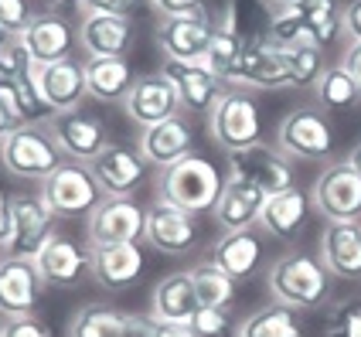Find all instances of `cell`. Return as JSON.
I'll list each match as a JSON object with an SVG mask.
<instances>
[{
  "instance_id": "obj_32",
  "label": "cell",
  "mask_w": 361,
  "mask_h": 337,
  "mask_svg": "<svg viewBox=\"0 0 361 337\" xmlns=\"http://www.w3.org/2000/svg\"><path fill=\"white\" fill-rule=\"evenodd\" d=\"M273 14H276V11H273L269 0H228L225 11H221V18L239 31V38L245 41V48L269 41Z\"/></svg>"
},
{
  "instance_id": "obj_42",
  "label": "cell",
  "mask_w": 361,
  "mask_h": 337,
  "mask_svg": "<svg viewBox=\"0 0 361 337\" xmlns=\"http://www.w3.org/2000/svg\"><path fill=\"white\" fill-rule=\"evenodd\" d=\"M0 337H51V327L44 320H38L35 314H27V317H4Z\"/></svg>"
},
{
  "instance_id": "obj_15",
  "label": "cell",
  "mask_w": 361,
  "mask_h": 337,
  "mask_svg": "<svg viewBox=\"0 0 361 337\" xmlns=\"http://www.w3.org/2000/svg\"><path fill=\"white\" fill-rule=\"evenodd\" d=\"M55 212L44 204L41 195H14V228L7 242V256L38 259V252L55 235Z\"/></svg>"
},
{
  "instance_id": "obj_53",
  "label": "cell",
  "mask_w": 361,
  "mask_h": 337,
  "mask_svg": "<svg viewBox=\"0 0 361 337\" xmlns=\"http://www.w3.org/2000/svg\"><path fill=\"white\" fill-rule=\"evenodd\" d=\"M11 41H14V35H11V31H7V27L0 24V55H4V51L11 48Z\"/></svg>"
},
{
  "instance_id": "obj_12",
  "label": "cell",
  "mask_w": 361,
  "mask_h": 337,
  "mask_svg": "<svg viewBox=\"0 0 361 337\" xmlns=\"http://www.w3.org/2000/svg\"><path fill=\"white\" fill-rule=\"evenodd\" d=\"M212 35H215V18L208 14V7L195 14L161 18L157 24V44L164 51V61H204Z\"/></svg>"
},
{
  "instance_id": "obj_30",
  "label": "cell",
  "mask_w": 361,
  "mask_h": 337,
  "mask_svg": "<svg viewBox=\"0 0 361 337\" xmlns=\"http://www.w3.org/2000/svg\"><path fill=\"white\" fill-rule=\"evenodd\" d=\"M198 310L201 303L195 293V283H191V273H171L154 286V297H150V317L154 320L191 324Z\"/></svg>"
},
{
  "instance_id": "obj_27",
  "label": "cell",
  "mask_w": 361,
  "mask_h": 337,
  "mask_svg": "<svg viewBox=\"0 0 361 337\" xmlns=\"http://www.w3.org/2000/svg\"><path fill=\"white\" fill-rule=\"evenodd\" d=\"M262 256H266V242H262V232L256 225L239 228V232H221V238L212 249V262L239 283L256 276V269L262 266Z\"/></svg>"
},
{
  "instance_id": "obj_8",
  "label": "cell",
  "mask_w": 361,
  "mask_h": 337,
  "mask_svg": "<svg viewBox=\"0 0 361 337\" xmlns=\"http://www.w3.org/2000/svg\"><path fill=\"white\" fill-rule=\"evenodd\" d=\"M228 167H232V178L249 180L252 188H259L266 198L297 188L293 157H286L280 147H269V143H256V147H245V150H232V154H228Z\"/></svg>"
},
{
  "instance_id": "obj_35",
  "label": "cell",
  "mask_w": 361,
  "mask_h": 337,
  "mask_svg": "<svg viewBox=\"0 0 361 337\" xmlns=\"http://www.w3.org/2000/svg\"><path fill=\"white\" fill-rule=\"evenodd\" d=\"M235 337H303V327H300L297 310L273 303V307L252 310L235 327Z\"/></svg>"
},
{
  "instance_id": "obj_14",
  "label": "cell",
  "mask_w": 361,
  "mask_h": 337,
  "mask_svg": "<svg viewBox=\"0 0 361 337\" xmlns=\"http://www.w3.org/2000/svg\"><path fill=\"white\" fill-rule=\"evenodd\" d=\"M161 72L174 85L180 109L191 116H208L228 89L204 61H164Z\"/></svg>"
},
{
  "instance_id": "obj_24",
  "label": "cell",
  "mask_w": 361,
  "mask_h": 337,
  "mask_svg": "<svg viewBox=\"0 0 361 337\" xmlns=\"http://www.w3.org/2000/svg\"><path fill=\"white\" fill-rule=\"evenodd\" d=\"M38 89L44 102L59 113H75L82 106V99L89 96V85H85V65L75 59L55 61V65H41L38 68Z\"/></svg>"
},
{
  "instance_id": "obj_28",
  "label": "cell",
  "mask_w": 361,
  "mask_h": 337,
  "mask_svg": "<svg viewBox=\"0 0 361 337\" xmlns=\"http://www.w3.org/2000/svg\"><path fill=\"white\" fill-rule=\"evenodd\" d=\"M262 201H266V195H262L259 188H252L249 180L232 178V174H228L219 201H215V208H212V215H215V221H219L221 232L252 228V225H259Z\"/></svg>"
},
{
  "instance_id": "obj_41",
  "label": "cell",
  "mask_w": 361,
  "mask_h": 337,
  "mask_svg": "<svg viewBox=\"0 0 361 337\" xmlns=\"http://www.w3.org/2000/svg\"><path fill=\"white\" fill-rule=\"evenodd\" d=\"M147 0H85V14H109V18H126L133 20L143 11Z\"/></svg>"
},
{
  "instance_id": "obj_47",
  "label": "cell",
  "mask_w": 361,
  "mask_h": 337,
  "mask_svg": "<svg viewBox=\"0 0 361 337\" xmlns=\"http://www.w3.org/2000/svg\"><path fill=\"white\" fill-rule=\"evenodd\" d=\"M18 126H24V123L18 119V113H14L11 99H7V96H0V143L11 137V133H14Z\"/></svg>"
},
{
  "instance_id": "obj_13",
  "label": "cell",
  "mask_w": 361,
  "mask_h": 337,
  "mask_svg": "<svg viewBox=\"0 0 361 337\" xmlns=\"http://www.w3.org/2000/svg\"><path fill=\"white\" fill-rule=\"evenodd\" d=\"M147 245L157 249L164 256H188L201 238V225L198 215L184 212L171 201H157L147 208Z\"/></svg>"
},
{
  "instance_id": "obj_18",
  "label": "cell",
  "mask_w": 361,
  "mask_h": 337,
  "mask_svg": "<svg viewBox=\"0 0 361 337\" xmlns=\"http://www.w3.org/2000/svg\"><path fill=\"white\" fill-rule=\"evenodd\" d=\"M20 44L27 48V55L35 59V65H55V61L72 59V51L79 48V27H72L68 18L41 11L35 20L27 24V31L20 35Z\"/></svg>"
},
{
  "instance_id": "obj_36",
  "label": "cell",
  "mask_w": 361,
  "mask_h": 337,
  "mask_svg": "<svg viewBox=\"0 0 361 337\" xmlns=\"http://www.w3.org/2000/svg\"><path fill=\"white\" fill-rule=\"evenodd\" d=\"M126 314L109 303H89L68 324V337H120Z\"/></svg>"
},
{
  "instance_id": "obj_52",
  "label": "cell",
  "mask_w": 361,
  "mask_h": 337,
  "mask_svg": "<svg viewBox=\"0 0 361 337\" xmlns=\"http://www.w3.org/2000/svg\"><path fill=\"white\" fill-rule=\"evenodd\" d=\"M348 164H351V167H355V171L361 174V140L355 143V147H351V154H348Z\"/></svg>"
},
{
  "instance_id": "obj_33",
  "label": "cell",
  "mask_w": 361,
  "mask_h": 337,
  "mask_svg": "<svg viewBox=\"0 0 361 337\" xmlns=\"http://www.w3.org/2000/svg\"><path fill=\"white\" fill-rule=\"evenodd\" d=\"M314 92H317V106H321L327 116L331 113H348V109H355L361 102L358 82L351 79V72L344 68L341 61H334V65L324 68V75L317 79Z\"/></svg>"
},
{
  "instance_id": "obj_50",
  "label": "cell",
  "mask_w": 361,
  "mask_h": 337,
  "mask_svg": "<svg viewBox=\"0 0 361 337\" xmlns=\"http://www.w3.org/2000/svg\"><path fill=\"white\" fill-rule=\"evenodd\" d=\"M154 337H198L191 331V324H167V320H154Z\"/></svg>"
},
{
  "instance_id": "obj_37",
  "label": "cell",
  "mask_w": 361,
  "mask_h": 337,
  "mask_svg": "<svg viewBox=\"0 0 361 337\" xmlns=\"http://www.w3.org/2000/svg\"><path fill=\"white\" fill-rule=\"evenodd\" d=\"M286 61H290L293 89H314L317 79L324 75V68H327L324 48H317V44H293V48H286Z\"/></svg>"
},
{
  "instance_id": "obj_39",
  "label": "cell",
  "mask_w": 361,
  "mask_h": 337,
  "mask_svg": "<svg viewBox=\"0 0 361 337\" xmlns=\"http://www.w3.org/2000/svg\"><path fill=\"white\" fill-rule=\"evenodd\" d=\"M35 7L27 4V0H0V24L14 35V38H20L24 31H27V24L35 20Z\"/></svg>"
},
{
  "instance_id": "obj_1",
  "label": "cell",
  "mask_w": 361,
  "mask_h": 337,
  "mask_svg": "<svg viewBox=\"0 0 361 337\" xmlns=\"http://www.w3.org/2000/svg\"><path fill=\"white\" fill-rule=\"evenodd\" d=\"M269 293L290 310H317L331 297V273L310 252H286L269 269Z\"/></svg>"
},
{
  "instance_id": "obj_20",
  "label": "cell",
  "mask_w": 361,
  "mask_h": 337,
  "mask_svg": "<svg viewBox=\"0 0 361 337\" xmlns=\"http://www.w3.org/2000/svg\"><path fill=\"white\" fill-rule=\"evenodd\" d=\"M123 109L143 130L147 126H157V123H164V119H171V116H180L178 92H174V85H171V79L164 72L140 75V79L133 82L130 96L123 99Z\"/></svg>"
},
{
  "instance_id": "obj_6",
  "label": "cell",
  "mask_w": 361,
  "mask_h": 337,
  "mask_svg": "<svg viewBox=\"0 0 361 337\" xmlns=\"http://www.w3.org/2000/svg\"><path fill=\"white\" fill-rule=\"evenodd\" d=\"M0 164H4V171L14 174V178L44 180L48 174H55L61 164H65V154L59 150L51 130L18 126L11 137L0 143Z\"/></svg>"
},
{
  "instance_id": "obj_16",
  "label": "cell",
  "mask_w": 361,
  "mask_h": 337,
  "mask_svg": "<svg viewBox=\"0 0 361 337\" xmlns=\"http://www.w3.org/2000/svg\"><path fill=\"white\" fill-rule=\"evenodd\" d=\"M44 286L48 283H44L35 259L4 256V262H0V314L4 317H27V314H35Z\"/></svg>"
},
{
  "instance_id": "obj_55",
  "label": "cell",
  "mask_w": 361,
  "mask_h": 337,
  "mask_svg": "<svg viewBox=\"0 0 361 337\" xmlns=\"http://www.w3.org/2000/svg\"><path fill=\"white\" fill-rule=\"evenodd\" d=\"M4 256H7V249H4V245H0V262H4Z\"/></svg>"
},
{
  "instance_id": "obj_26",
  "label": "cell",
  "mask_w": 361,
  "mask_h": 337,
  "mask_svg": "<svg viewBox=\"0 0 361 337\" xmlns=\"http://www.w3.org/2000/svg\"><path fill=\"white\" fill-rule=\"evenodd\" d=\"M321 259L331 276L348 283L361 279V221H327L321 235Z\"/></svg>"
},
{
  "instance_id": "obj_23",
  "label": "cell",
  "mask_w": 361,
  "mask_h": 337,
  "mask_svg": "<svg viewBox=\"0 0 361 337\" xmlns=\"http://www.w3.org/2000/svg\"><path fill=\"white\" fill-rule=\"evenodd\" d=\"M38 269L48 286H75L82 273H92V249H82L79 242L65 232H55L48 245L38 252Z\"/></svg>"
},
{
  "instance_id": "obj_4",
  "label": "cell",
  "mask_w": 361,
  "mask_h": 337,
  "mask_svg": "<svg viewBox=\"0 0 361 337\" xmlns=\"http://www.w3.org/2000/svg\"><path fill=\"white\" fill-rule=\"evenodd\" d=\"M208 130L225 154L262 143V113L256 96L245 89H225V96L208 113Z\"/></svg>"
},
{
  "instance_id": "obj_19",
  "label": "cell",
  "mask_w": 361,
  "mask_h": 337,
  "mask_svg": "<svg viewBox=\"0 0 361 337\" xmlns=\"http://www.w3.org/2000/svg\"><path fill=\"white\" fill-rule=\"evenodd\" d=\"M89 167L99 180L102 195H109V198H133L143 178H147L143 154L133 150V147H123V143H109Z\"/></svg>"
},
{
  "instance_id": "obj_31",
  "label": "cell",
  "mask_w": 361,
  "mask_h": 337,
  "mask_svg": "<svg viewBox=\"0 0 361 337\" xmlns=\"http://www.w3.org/2000/svg\"><path fill=\"white\" fill-rule=\"evenodd\" d=\"M133 82L137 75L126 59H85V85L96 102H123Z\"/></svg>"
},
{
  "instance_id": "obj_2",
  "label": "cell",
  "mask_w": 361,
  "mask_h": 337,
  "mask_svg": "<svg viewBox=\"0 0 361 337\" xmlns=\"http://www.w3.org/2000/svg\"><path fill=\"white\" fill-rule=\"evenodd\" d=\"M341 7L344 4L338 0H297L290 7H276L269 41H276L283 48H293V44L327 48L344 31Z\"/></svg>"
},
{
  "instance_id": "obj_43",
  "label": "cell",
  "mask_w": 361,
  "mask_h": 337,
  "mask_svg": "<svg viewBox=\"0 0 361 337\" xmlns=\"http://www.w3.org/2000/svg\"><path fill=\"white\" fill-rule=\"evenodd\" d=\"M341 27L348 31V38L361 44V0H348L341 7Z\"/></svg>"
},
{
  "instance_id": "obj_22",
  "label": "cell",
  "mask_w": 361,
  "mask_h": 337,
  "mask_svg": "<svg viewBox=\"0 0 361 337\" xmlns=\"http://www.w3.org/2000/svg\"><path fill=\"white\" fill-rule=\"evenodd\" d=\"M137 150L143 154L147 164L154 167H174L178 160H184L188 154H195V126L184 116H171L157 123V126H147L137 140Z\"/></svg>"
},
{
  "instance_id": "obj_21",
  "label": "cell",
  "mask_w": 361,
  "mask_h": 337,
  "mask_svg": "<svg viewBox=\"0 0 361 337\" xmlns=\"http://www.w3.org/2000/svg\"><path fill=\"white\" fill-rule=\"evenodd\" d=\"M79 44L89 59H126L137 44V27L126 18L109 14H82Z\"/></svg>"
},
{
  "instance_id": "obj_3",
  "label": "cell",
  "mask_w": 361,
  "mask_h": 337,
  "mask_svg": "<svg viewBox=\"0 0 361 337\" xmlns=\"http://www.w3.org/2000/svg\"><path fill=\"white\" fill-rule=\"evenodd\" d=\"M221 188H225V178L219 174L215 160L204 154H188L161 174V201H171L191 215L212 212Z\"/></svg>"
},
{
  "instance_id": "obj_45",
  "label": "cell",
  "mask_w": 361,
  "mask_h": 337,
  "mask_svg": "<svg viewBox=\"0 0 361 337\" xmlns=\"http://www.w3.org/2000/svg\"><path fill=\"white\" fill-rule=\"evenodd\" d=\"M164 18H174V14H195L204 11V0H150Z\"/></svg>"
},
{
  "instance_id": "obj_29",
  "label": "cell",
  "mask_w": 361,
  "mask_h": 337,
  "mask_svg": "<svg viewBox=\"0 0 361 337\" xmlns=\"http://www.w3.org/2000/svg\"><path fill=\"white\" fill-rule=\"evenodd\" d=\"M310 195H303L300 188H290V191H280V195H269L262 201L259 212V228L266 235L280 238V242H290L303 232V225L310 219Z\"/></svg>"
},
{
  "instance_id": "obj_9",
  "label": "cell",
  "mask_w": 361,
  "mask_h": 337,
  "mask_svg": "<svg viewBox=\"0 0 361 337\" xmlns=\"http://www.w3.org/2000/svg\"><path fill=\"white\" fill-rule=\"evenodd\" d=\"M228 89H245V92H280V89H293L290 82V61H286V48L276 41H262L245 48L239 65L232 68V75L225 79Z\"/></svg>"
},
{
  "instance_id": "obj_40",
  "label": "cell",
  "mask_w": 361,
  "mask_h": 337,
  "mask_svg": "<svg viewBox=\"0 0 361 337\" xmlns=\"http://www.w3.org/2000/svg\"><path fill=\"white\" fill-rule=\"evenodd\" d=\"M232 327L228 310H212V307H201L198 314L191 317V331L198 337H225Z\"/></svg>"
},
{
  "instance_id": "obj_38",
  "label": "cell",
  "mask_w": 361,
  "mask_h": 337,
  "mask_svg": "<svg viewBox=\"0 0 361 337\" xmlns=\"http://www.w3.org/2000/svg\"><path fill=\"white\" fill-rule=\"evenodd\" d=\"M327 337H361V300H344L331 310L327 317V327H324Z\"/></svg>"
},
{
  "instance_id": "obj_54",
  "label": "cell",
  "mask_w": 361,
  "mask_h": 337,
  "mask_svg": "<svg viewBox=\"0 0 361 337\" xmlns=\"http://www.w3.org/2000/svg\"><path fill=\"white\" fill-rule=\"evenodd\" d=\"M269 4H276V7H290V4H297V0H269Z\"/></svg>"
},
{
  "instance_id": "obj_46",
  "label": "cell",
  "mask_w": 361,
  "mask_h": 337,
  "mask_svg": "<svg viewBox=\"0 0 361 337\" xmlns=\"http://www.w3.org/2000/svg\"><path fill=\"white\" fill-rule=\"evenodd\" d=\"M120 337H154V317H140V314H126Z\"/></svg>"
},
{
  "instance_id": "obj_48",
  "label": "cell",
  "mask_w": 361,
  "mask_h": 337,
  "mask_svg": "<svg viewBox=\"0 0 361 337\" xmlns=\"http://www.w3.org/2000/svg\"><path fill=\"white\" fill-rule=\"evenodd\" d=\"M18 85H20L18 72L11 68V61H7L4 55H0V96H7V99H11V96L18 92Z\"/></svg>"
},
{
  "instance_id": "obj_51",
  "label": "cell",
  "mask_w": 361,
  "mask_h": 337,
  "mask_svg": "<svg viewBox=\"0 0 361 337\" xmlns=\"http://www.w3.org/2000/svg\"><path fill=\"white\" fill-rule=\"evenodd\" d=\"M44 7L51 11V14H72V11H82L85 7V0H44Z\"/></svg>"
},
{
  "instance_id": "obj_5",
  "label": "cell",
  "mask_w": 361,
  "mask_h": 337,
  "mask_svg": "<svg viewBox=\"0 0 361 337\" xmlns=\"http://www.w3.org/2000/svg\"><path fill=\"white\" fill-rule=\"evenodd\" d=\"M41 198L44 204L59 215V219H89L92 208L99 204L102 195L99 180L92 174L89 164H75V160H65L55 174L41 180Z\"/></svg>"
},
{
  "instance_id": "obj_44",
  "label": "cell",
  "mask_w": 361,
  "mask_h": 337,
  "mask_svg": "<svg viewBox=\"0 0 361 337\" xmlns=\"http://www.w3.org/2000/svg\"><path fill=\"white\" fill-rule=\"evenodd\" d=\"M11 228H14V195H7L0 188V245L4 249L11 242Z\"/></svg>"
},
{
  "instance_id": "obj_49",
  "label": "cell",
  "mask_w": 361,
  "mask_h": 337,
  "mask_svg": "<svg viewBox=\"0 0 361 337\" xmlns=\"http://www.w3.org/2000/svg\"><path fill=\"white\" fill-rule=\"evenodd\" d=\"M341 65L351 72V79L358 82V89H361V44L358 41H351V44H348V51L341 55Z\"/></svg>"
},
{
  "instance_id": "obj_11",
  "label": "cell",
  "mask_w": 361,
  "mask_h": 337,
  "mask_svg": "<svg viewBox=\"0 0 361 337\" xmlns=\"http://www.w3.org/2000/svg\"><path fill=\"white\" fill-rule=\"evenodd\" d=\"M310 201L327 221H361V174L348 160L327 164L310 191Z\"/></svg>"
},
{
  "instance_id": "obj_34",
  "label": "cell",
  "mask_w": 361,
  "mask_h": 337,
  "mask_svg": "<svg viewBox=\"0 0 361 337\" xmlns=\"http://www.w3.org/2000/svg\"><path fill=\"white\" fill-rule=\"evenodd\" d=\"M191 283H195V293H198L201 307H212V310H228L235 297H239V279H232L225 269H219L212 259L198 262L191 269Z\"/></svg>"
},
{
  "instance_id": "obj_56",
  "label": "cell",
  "mask_w": 361,
  "mask_h": 337,
  "mask_svg": "<svg viewBox=\"0 0 361 337\" xmlns=\"http://www.w3.org/2000/svg\"><path fill=\"white\" fill-rule=\"evenodd\" d=\"M0 327H4V320H0Z\"/></svg>"
},
{
  "instance_id": "obj_10",
  "label": "cell",
  "mask_w": 361,
  "mask_h": 337,
  "mask_svg": "<svg viewBox=\"0 0 361 337\" xmlns=\"http://www.w3.org/2000/svg\"><path fill=\"white\" fill-rule=\"evenodd\" d=\"M147 232V208L137 198H106L92 208L85 219L89 245H123V242H140Z\"/></svg>"
},
{
  "instance_id": "obj_25",
  "label": "cell",
  "mask_w": 361,
  "mask_h": 337,
  "mask_svg": "<svg viewBox=\"0 0 361 337\" xmlns=\"http://www.w3.org/2000/svg\"><path fill=\"white\" fill-rule=\"evenodd\" d=\"M143 269H147V252L140 242L92 249V276L102 290H126L143 276Z\"/></svg>"
},
{
  "instance_id": "obj_7",
  "label": "cell",
  "mask_w": 361,
  "mask_h": 337,
  "mask_svg": "<svg viewBox=\"0 0 361 337\" xmlns=\"http://www.w3.org/2000/svg\"><path fill=\"white\" fill-rule=\"evenodd\" d=\"M276 147L293 160H327L334 154V130L324 109L300 106L280 119Z\"/></svg>"
},
{
  "instance_id": "obj_17",
  "label": "cell",
  "mask_w": 361,
  "mask_h": 337,
  "mask_svg": "<svg viewBox=\"0 0 361 337\" xmlns=\"http://www.w3.org/2000/svg\"><path fill=\"white\" fill-rule=\"evenodd\" d=\"M51 137L65 154V160H75V164H92L109 147L106 123L99 116L79 113V109L75 113H59L51 119Z\"/></svg>"
}]
</instances>
